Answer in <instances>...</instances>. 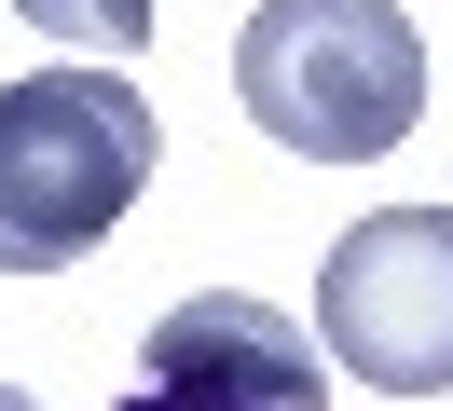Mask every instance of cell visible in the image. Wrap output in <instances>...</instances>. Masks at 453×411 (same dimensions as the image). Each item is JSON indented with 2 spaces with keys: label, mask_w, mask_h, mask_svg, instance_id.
Returning <instances> with one entry per match:
<instances>
[{
  "label": "cell",
  "mask_w": 453,
  "mask_h": 411,
  "mask_svg": "<svg viewBox=\"0 0 453 411\" xmlns=\"http://www.w3.org/2000/svg\"><path fill=\"white\" fill-rule=\"evenodd\" d=\"M234 96L275 151L371 164L426 124V42L398 0H261L234 27Z\"/></svg>",
  "instance_id": "6da1fadb"
},
{
  "label": "cell",
  "mask_w": 453,
  "mask_h": 411,
  "mask_svg": "<svg viewBox=\"0 0 453 411\" xmlns=\"http://www.w3.org/2000/svg\"><path fill=\"white\" fill-rule=\"evenodd\" d=\"M151 96L124 69H42L0 82V274H69L96 233H124V206L151 192Z\"/></svg>",
  "instance_id": "7a4b0ae2"
},
{
  "label": "cell",
  "mask_w": 453,
  "mask_h": 411,
  "mask_svg": "<svg viewBox=\"0 0 453 411\" xmlns=\"http://www.w3.org/2000/svg\"><path fill=\"white\" fill-rule=\"evenodd\" d=\"M316 343L371 398H453V206H385L316 274Z\"/></svg>",
  "instance_id": "3957f363"
},
{
  "label": "cell",
  "mask_w": 453,
  "mask_h": 411,
  "mask_svg": "<svg viewBox=\"0 0 453 411\" xmlns=\"http://www.w3.org/2000/svg\"><path fill=\"white\" fill-rule=\"evenodd\" d=\"M111 411H330V343H303L248 288H193L151 316V370Z\"/></svg>",
  "instance_id": "277c9868"
},
{
  "label": "cell",
  "mask_w": 453,
  "mask_h": 411,
  "mask_svg": "<svg viewBox=\"0 0 453 411\" xmlns=\"http://www.w3.org/2000/svg\"><path fill=\"white\" fill-rule=\"evenodd\" d=\"M28 27H56L69 55H138L151 42V0H14Z\"/></svg>",
  "instance_id": "5b68a950"
},
{
  "label": "cell",
  "mask_w": 453,
  "mask_h": 411,
  "mask_svg": "<svg viewBox=\"0 0 453 411\" xmlns=\"http://www.w3.org/2000/svg\"><path fill=\"white\" fill-rule=\"evenodd\" d=\"M0 411H42V398H28V384H0Z\"/></svg>",
  "instance_id": "8992f818"
}]
</instances>
